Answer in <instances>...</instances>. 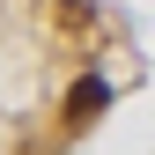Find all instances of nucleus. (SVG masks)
I'll return each instance as SVG.
<instances>
[{"label":"nucleus","instance_id":"1","mask_svg":"<svg viewBox=\"0 0 155 155\" xmlns=\"http://www.w3.org/2000/svg\"><path fill=\"white\" fill-rule=\"evenodd\" d=\"M111 111V81L104 74H81V81L67 89V126H89V118H104Z\"/></svg>","mask_w":155,"mask_h":155}]
</instances>
